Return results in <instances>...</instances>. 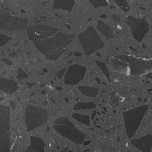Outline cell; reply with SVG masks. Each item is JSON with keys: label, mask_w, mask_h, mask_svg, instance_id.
I'll use <instances>...</instances> for the list:
<instances>
[{"label": "cell", "mask_w": 152, "mask_h": 152, "mask_svg": "<svg viewBox=\"0 0 152 152\" xmlns=\"http://www.w3.org/2000/svg\"><path fill=\"white\" fill-rule=\"evenodd\" d=\"M78 38L87 56L101 48L104 46V43L96 30L92 26L80 34Z\"/></svg>", "instance_id": "obj_1"}, {"label": "cell", "mask_w": 152, "mask_h": 152, "mask_svg": "<svg viewBox=\"0 0 152 152\" xmlns=\"http://www.w3.org/2000/svg\"><path fill=\"white\" fill-rule=\"evenodd\" d=\"M41 0H22V10L37 19L43 17V6Z\"/></svg>", "instance_id": "obj_2"}, {"label": "cell", "mask_w": 152, "mask_h": 152, "mask_svg": "<svg viewBox=\"0 0 152 152\" xmlns=\"http://www.w3.org/2000/svg\"><path fill=\"white\" fill-rule=\"evenodd\" d=\"M86 70V67L78 64L71 65L66 73V81L70 84L77 83L83 78Z\"/></svg>", "instance_id": "obj_3"}, {"label": "cell", "mask_w": 152, "mask_h": 152, "mask_svg": "<svg viewBox=\"0 0 152 152\" xmlns=\"http://www.w3.org/2000/svg\"><path fill=\"white\" fill-rule=\"evenodd\" d=\"M54 12L55 15L62 19L63 22L66 24H69L72 19L71 11L68 10L61 8H54Z\"/></svg>", "instance_id": "obj_4"}, {"label": "cell", "mask_w": 152, "mask_h": 152, "mask_svg": "<svg viewBox=\"0 0 152 152\" xmlns=\"http://www.w3.org/2000/svg\"><path fill=\"white\" fill-rule=\"evenodd\" d=\"M73 20L80 21H86L90 19L89 12H85L78 10L72 7L71 10Z\"/></svg>", "instance_id": "obj_5"}, {"label": "cell", "mask_w": 152, "mask_h": 152, "mask_svg": "<svg viewBox=\"0 0 152 152\" xmlns=\"http://www.w3.org/2000/svg\"><path fill=\"white\" fill-rule=\"evenodd\" d=\"M73 7L79 10L89 12L94 7L89 0H74Z\"/></svg>", "instance_id": "obj_6"}, {"label": "cell", "mask_w": 152, "mask_h": 152, "mask_svg": "<svg viewBox=\"0 0 152 152\" xmlns=\"http://www.w3.org/2000/svg\"><path fill=\"white\" fill-rule=\"evenodd\" d=\"M6 6L7 8L13 14L22 10L20 0H6Z\"/></svg>", "instance_id": "obj_7"}, {"label": "cell", "mask_w": 152, "mask_h": 152, "mask_svg": "<svg viewBox=\"0 0 152 152\" xmlns=\"http://www.w3.org/2000/svg\"><path fill=\"white\" fill-rule=\"evenodd\" d=\"M53 2L45 3L43 6V17H51L55 15L54 12Z\"/></svg>", "instance_id": "obj_8"}, {"label": "cell", "mask_w": 152, "mask_h": 152, "mask_svg": "<svg viewBox=\"0 0 152 152\" xmlns=\"http://www.w3.org/2000/svg\"><path fill=\"white\" fill-rule=\"evenodd\" d=\"M99 21L108 26L112 29V27L116 26L117 28V26L119 22L112 16H105L104 18L101 17L99 19Z\"/></svg>", "instance_id": "obj_9"}, {"label": "cell", "mask_w": 152, "mask_h": 152, "mask_svg": "<svg viewBox=\"0 0 152 152\" xmlns=\"http://www.w3.org/2000/svg\"><path fill=\"white\" fill-rule=\"evenodd\" d=\"M89 14L91 18L99 19L101 16L96 7L92 9L89 12Z\"/></svg>", "instance_id": "obj_10"}, {"label": "cell", "mask_w": 152, "mask_h": 152, "mask_svg": "<svg viewBox=\"0 0 152 152\" xmlns=\"http://www.w3.org/2000/svg\"><path fill=\"white\" fill-rule=\"evenodd\" d=\"M107 4L114 7L118 6L115 0H105Z\"/></svg>", "instance_id": "obj_11"}, {"label": "cell", "mask_w": 152, "mask_h": 152, "mask_svg": "<svg viewBox=\"0 0 152 152\" xmlns=\"http://www.w3.org/2000/svg\"><path fill=\"white\" fill-rule=\"evenodd\" d=\"M42 2H44L45 3L49 2H54L55 0H41Z\"/></svg>", "instance_id": "obj_12"}, {"label": "cell", "mask_w": 152, "mask_h": 152, "mask_svg": "<svg viewBox=\"0 0 152 152\" xmlns=\"http://www.w3.org/2000/svg\"><path fill=\"white\" fill-rule=\"evenodd\" d=\"M19 138H22V136H20H20H19Z\"/></svg>", "instance_id": "obj_13"}, {"label": "cell", "mask_w": 152, "mask_h": 152, "mask_svg": "<svg viewBox=\"0 0 152 152\" xmlns=\"http://www.w3.org/2000/svg\"><path fill=\"white\" fill-rule=\"evenodd\" d=\"M51 144H49V146H50H50H51Z\"/></svg>", "instance_id": "obj_14"}]
</instances>
